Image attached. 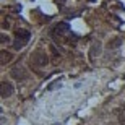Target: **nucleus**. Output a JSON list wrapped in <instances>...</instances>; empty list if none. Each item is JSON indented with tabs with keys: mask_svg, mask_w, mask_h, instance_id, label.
Instances as JSON below:
<instances>
[{
	"mask_svg": "<svg viewBox=\"0 0 125 125\" xmlns=\"http://www.w3.org/2000/svg\"><path fill=\"white\" fill-rule=\"evenodd\" d=\"M10 75L13 76L15 80H18V81H23V80L28 78V72L21 67V65H18V67H15V68H11V72H10Z\"/></svg>",
	"mask_w": 125,
	"mask_h": 125,
	"instance_id": "obj_4",
	"label": "nucleus"
},
{
	"mask_svg": "<svg viewBox=\"0 0 125 125\" xmlns=\"http://www.w3.org/2000/svg\"><path fill=\"white\" fill-rule=\"evenodd\" d=\"M99 54H101V42L96 41V42H93V46H91V49H89V57L94 59V57H97Z\"/></svg>",
	"mask_w": 125,
	"mask_h": 125,
	"instance_id": "obj_6",
	"label": "nucleus"
},
{
	"mask_svg": "<svg viewBox=\"0 0 125 125\" xmlns=\"http://www.w3.org/2000/svg\"><path fill=\"white\" fill-rule=\"evenodd\" d=\"M2 42H3V44H8V42H10V37L7 36V34H2Z\"/></svg>",
	"mask_w": 125,
	"mask_h": 125,
	"instance_id": "obj_10",
	"label": "nucleus"
},
{
	"mask_svg": "<svg viewBox=\"0 0 125 125\" xmlns=\"http://www.w3.org/2000/svg\"><path fill=\"white\" fill-rule=\"evenodd\" d=\"M122 46V37H112L111 41L107 42V49H117Z\"/></svg>",
	"mask_w": 125,
	"mask_h": 125,
	"instance_id": "obj_7",
	"label": "nucleus"
},
{
	"mask_svg": "<svg viewBox=\"0 0 125 125\" xmlns=\"http://www.w3.org/2000/svg\"><path fill=\"white\" fill-rule=\"evenodd\" d=\"M29 37H31V34H29L28 29H16V41L13 42V47L15 49H21L29 41Z\"/></svg>",
	"mask_w": 125,
	"mask_h": 125,
	"instance_id": "obj_2",
	"label": "nucleus"
},
{
	"mask_svg": "<svg viewBox=\"0 0 125 125\" xmlns=\"http://www.w3.org/2000/svg\"><path fill=\"white\" fill-rule=\"evenodd\" d=\"M29 62H31V65L34 68H44V67L49 63V57H47V54L44 51L36 49V51L31 54V57H29Z\"/></svg>",
	"mask_w": 125,
	"mask_h": 125,
	"instance_id": "obj_1",
	"label": "nucleus"
},
{
	"mask_svg": "<svg viewBox=\"0 0 125 125\" xmlns=\"http://www.w3.org/2000/svg\"><path fill=\"white\" fill-rule=\"evenodd\" d=\"M13 94V84L8 81H2V97H10Z\"/></svg>",
	"mask_w": 125,
	"mask_h": 125,
	"instance_id": "obj_5",
	"label": "nucleus"
},
{
	"mask_svg": "<svg viewBox=\"0 0 125 125\" xmlns=\"http://www.w3.org/2000/svg\"><path fill=\"white\" fill-rule=\"evenodd\" d=\"M68 31H70V24H67V23H57L55 26L52 28L51 36L57 39V36H60V34H65V32H68Z\"/></svg>",
	"mask_w": 125,
	"mask_h": 125,
	"instance_id": "obj_3",
	"label": "nucleus"
},
{
	"mask_svg": "<svg viewBox=\"0 0 125 125\" xmlns=\"http://www.w3.org/2000/svg\"><path fill=\"white\" fill-rule=\"evenodd\" d=\"M11 59H13V57H11V54H10V52H7V51H2V54H0V62H2V63H8L10 60H11Z\"/></svg>",
	"mask_w": 125,
	"mask_h": 125,
	"instance_id": "obj_8",
	"label": "nucleus"
},
{
	"mask_svg": "<svg viewBox=\"0 0 125 125\" xmlns=\"http://www.w3.org/2000/svg\"><path fill=\"white\" fill-rule=\"evenodd\" d=\"M119 122H120V125H125V114H124V112L119 115Z\"/></svg>",
	"mask_w": 125,
	"mask_h": 125,
	"instance_id": "obj_9",
	"label": "nucleus"
}]
</instances>
